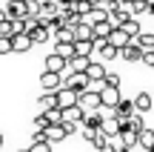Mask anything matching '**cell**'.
<instances>
[{
	"instance_id": "cell-1",
	"label": "cell",
	"mask_w": 154,
	"mask_h": 152,
	"mask_svg": "<svg viewBox=\"0 0 154 152\" xmlns=\"http://www.w3.org/2000/svg\"><path fill=\"white\" fill-rule=\"evenodd\" d=\"M77 106H80L83 112H97V109L103 106V101H100V92H91V89L80 92V95H77Z\"/></svg>"
},
{
	"instance_id": "cell-2",
	"label": "cell",
	"mask_w": 154,
	"mask_h": 152,
	"mask_svg": "<svg viewBox=\"0 0 154 152\" xmlns=\"http://www.w3.org/2000/svg\"><path fill=\"white\" fill-rule=\"evenodd\" d=\"M63 86H69V89H74L77 95H80V92H86L88 86H91V80H88L86 72H72L66 80H63Z\"/></svg>"
},
{
	"instance_id": "cell-3",
	"label": "cell",
	"mask_w": 154,
	"mask_h": 152,
	"mask_svg": "<svg viewBox=\"0 0 154 152\" xmlns=\"http://www.w3.org/2000/svg\"><path fill=\"white\" fill-rule=\"evenodd\" d=\"M120 89H117V86H106L103 83V89H100V101H103V106L106 109H114L117 103H120Z\"/></svg>"
},
{
	"instance_id": "cell-4",
	"label": "cell",
	"mask_w": 154,
	"mask_h": 152,
	"mask_svg": "<svg viewBox=\"0 0 154 152\" xmlns=\"http://www.w3.org/2000/svg\"><path fill=\"white\" fill-rule=\"evenodd\" d=\"M117 57H123V60H128V63H137L140 57H143V49L137 46V40H128V46H123L120 52H117Z\"/></svg>"
},
{
	"instance_id": "cell-5",
	"label": "cell",
	"mask_w": 154,
	"mask_h": 152,
	"mask_svg": "<svg viewBox=\"0 0 154 152\" xmlns=\"http://www.w3.org/2000/svg\"><path fill=\"white\" fill-rule=\"evenodd\" d=\"M60 86H63V78L57 72H43L40 75V89L43 92H57Z\"/></svg>"
},
{
	"instance_id": "cell-6",
	"label": "cell",
	"mask_w": 154,
	"mask_h": 152,
	"mask_svg": "<svg viewBox=\"0 0 154 152\" xmlns=\"http://www.w3.org/2000/svg\"><path fill=\"white\" fill-rule=\"evenodd\" d=\"M54 95H57V106H60V109L77 106V92H74V89H69V86H60Z\"/></svg>"
},
{
	"instance_id": "cell-7",
	"label": "cell",
	"mask_w": 154,
	"mask_h": 152,
	"mask_svg": "<svg viewBox=\"0 0 154 152\" xmlns=\"http://www.w3.org/2000/svg\"><path fill=\"white\" fill-rule=\"evenodd\" d=\"M6 15H9L11 20H26V17H29L26 0H9V6H6Z\"/></svg>"
},
{
	"instance_id": "cell-8",
	"label": "cell",
	"mask_w": 154,
	"mask_h": 152,
	"mask_svg": "<svg viewBox=\"0 0 154 152\" xmlns=\"http://www.w3.org/2000/svg\"><path fill=\"white\" fill-rule=\"evenodd\" d=\"M86 75H88L91 83H103V78H106V63H103V60H88Z\"/></svg>"
},
{
	"instance_id": "cell-9",
	"label": "cell",
	"mask_w": 154,
	"mask_h": 152,
	"mask_svg": "<svg viewBox=\"0 0 154 152\" xmlns=\"http://www.w3.org/2000/svg\"><path fill=\"white\" fill-rule=\"evenodd\" d=\"M94 52L100 55V60H103V63H106V60H114V57H117V49L109 43V40H94Z\"/></svg>"
},
{
	"instance_id": "cell-10",
	"label": "cell",
	"mask_w": 154,
	"mask_h": 152,
	"mask_svg": "<svg viewBox=\"0 0 154 152\" xmlns=\"http://www.w3.org/2000/svg\"><path fill=\"white\" fill-rule=\"evenodd\" d=\"M100 129H103L109 138H117V135H120V129H123V121L114 118V115H109V118H103V126H100Z\"/></svg>"
},
{
	"instance_id": "cell-11",
	"label": "cell",
	"mask_w": 154,
	"mask_h": 152,
	"mask_svg": "<svg viewBox=\"0 0 154 152\" xmlns=\"http://www.w3.org/2000/svg\"><path fill=\"white\" fill-rule=\"evenodd\" d=\"M131 115H134V101H126V98H120V103L114 106V118H120L123 124H126Z\"/></svg>"
},
{
	"instance_id": "cell-12",
	"label": "cell",
	"mask_w": 154,
	"mask_h": 152,
	"mask_svg": "<svg viewBox=\"0 0 154 152\" xmlns=\"http://www.w3.org/2000/svg\"><path fill=\"white\" fill-rule=\"evenodd\" d=\"M32 46H34V43H32V37H29L26 32H23V34H14V37H11V52H17V55L29 52Z\"/></svg>"
},
{
	"instance_id": "cell-13",
	"label": "cell",
	"mask_w": 154,
	"mask_h": 152,
	"mask_svg": "<svg viewBox=\"0 0 154 152\" xmlns=\"http://www.w3.org/2000/svg\"><path fill=\"white\" fill-rule=\"evenodd\" d=\"M43 135H46V141H49V144H57V141L66 138V129H63V124H49L43 129Z\"/></svg>"
},
{
	"instance_id": "cell-14",
	"label": "cell",
	"mask_w": 154,
	"mask_h": 152,
	"mask_svg": "<svg viewBox=\"0 0 154 152\" xmlns=\"http://www.w3.org/2000/svg\"><path fill=\"white\" fill-rule=\"evenodd\" d=\"M151 147H154V129H149V126H146L143 132H137V149L151 152Z\"/></svg>"
},
{
	"instance_id": "cell-15",
	"label": "cell",
	"mask_w": 154,
	"mask_h": 152,
	"mask_svg": "<svg viewBox=\"0 0 154 152\" xmlns=\"http://www.w3.org/2000/svg\"><path fill=\"white\" fill-rule=\"evenodd\" d=\"M128 40H131V37H128V34L123 32V29H111V34H109V43L114 46L117 52H120L123 46H128Z\"/></svg>"
},
{
	"instance_id": "cell-16",
	"label": "cell",
	"mask_w": 154,
	"mask_h": 152,
	"mask_svg": "<svg viewBox=\"0 0 154 152\" xmlns=\"http://www.w3.org/2000/svg\"><path fill=\"white\" fill-rule=\"evenodd\" d=\"M37 109H40V112L57 109V95H54V92H43V95L37 98Z\"/></svg>"
},
{
	"instance_id": "cell-17",
	"label": "cell",
	"mask_w": 154,
	"mask_h": 152,
	"mask_svg": "<svg viewBox=\"0 0 154 152\" xmlns=\"http://www.w3.org/2000/svg\"><path fill=\"white\" fill-rule=\"evenodd\" d=\"M83 118H86V112H83L80 106H69V109H63V121H66V124H77V126H80Z\"/></svg>"
},
{
	"instance_id": "cell-18",
	"label": "cell",
	"mask_w": 154,
	"mask_h": 152,
	"mask_svg": "<svg viewBox=\"0 0 154 152\" xmlns=\"http://www.w3.org/2000/svg\"><path fill=\"white\" fill-rule=\"evenodd\" d=\"M91 32H94V40H109L111 23H109V20H100V23H94V26H91Z\"/></svg>"
},
{
	"instance_id": "cell-19",
	"label": "cell",
	"mask_w": 154,
	"mask_h": 152,
	"mask_svg": "<svg viewBox=\"0 0 154 152\" xmlns=\"http://www.w3.org/2000/svg\"><path fill=\"white\" fill-rule=\"evenodd\" d=\"M74 55L91 57L94 55V40H74Z\"/></svg>"
},
{
	"instance_id": "cell-20",
	"label": "cell",
	"mask_w": 154,
	"mask_h": 152,
	"mask_svg": "<svg viewBox=\"0 0 154 152\" xmlns=\"http://www.w3.org/2000/svg\"><path fill=\"white\" fill-rule=\"evenodd\" d=\"M149 109H151V95L149 92H140V95L134 98V112L143 115V112H149Z\"/></svg>"
},
{
	"instance_id": "cell-21",
	"label": "cell",
	"mask_w": 154,
	"mask_h": 152,
	"mask_svg": "<svg viewBox=\"0 0 154 152\" xmlns=\"http://www.w3.org/2000/svg\"><path fill=\"white\" fill-rule=\"evenodd\" d=\"M120 141H123L126 149H137V132H131L128 126H123L120 129Z\"/></svg>"
},
{
	"instance_id": "cell-22",
	"label": "cell",
	"mask_w": 154,
	"mask_h": 152,
	"mask_svg": "<svg viewBox=\"0 0 154 152\" xmlns=\"http://www.w3.org/2000/svg\"><path fill=\"white\" fill-rule=\"evenodd\" d=\"M134 40H137V46H140L143 52H154V34H151V32H140Z\"/></svg>"
},
{
	"instance_id": "cell-23",
	"label": "cell",
	"mask_w": 154,
	"mask_h": 152,
	"mask_svg": "<svg viewBox=\"0 0 154 152\" xmlns=\"http://www.w3.org/2000/svg\"><path fill=\"white\" fill-rule=\"evenodd\" d=\"M54 43H74V29L60 26V29L54 32Z\"/></svg>"
},
{
	"instance_id": "cell-24",
	"label": "cell",
	"mask_w": 154,
	"mask_h": 152,
	"mask_svg": "<svg viewBox=\"0 0 154 152\" xmlns=\"http://www.w3.org/2000/svg\"><path fill=\"white\" fill-rule=\"evenodd\" d=\"M123 126H128L131 132H143V129H146V121H143V115H140V112H134V115H131V118H128Z\"/></svg>"
},
{
	"instance_id": "cell-25",
	"label": "cell",
	"mask_w": 154,
	"mask_h": 152,
	"mask_svg": "<svg viewBox=\"0 0 154 152\" xmlns=\"http://www.w3.org/2000/svg\"><path fill=\"white\" fill-rule=\"evenodd\" d=\"M74 40H94V32L88 23H80V26L74 29Z\"/></svg>"
},
{
	"instance_id": "cell-26",
	"label": "cell",
	"mask_w": 154,
	"mask_h": 152,
	"mask_svg": "<svg viewBox=\"0 0 154 152\" xmlns=\"http://www.w3.org/2000/svg\"><path fill=\"white\" fill-rule=\"evenodd\" d=\"M54 55L72 60V57H74V43H54Z\"/></svg>"
},
{
	"instance_id": "cell-27",
	"label": "cell",
	"mask_w": 154,
	"mask_h": 152,
	"mask_svg": "<svg viewBox=\"0 0 154 152\" xmlns=\"http://www.w3.org/2000/svg\"><path fill=\"white\" fill-rule=\"evenodd\" d=\"M88 60H91V57H80V55H74L72 60H69V69H72V72H86Z\"/></svg>"
},
{
	"instance_id": "cell-28",
	"label": "cell",
	"mask_w": 154,
	"mask_h": 152,
	"mask_svg": "<svg viewBox=\"0 0 154 152\" xmlns=\"http://www.w3.org/2000/svg\"><path fill=\"white\" fill-rule=\"evenodd\" d=\"M120 29H123V32H126V34H128V37H137V34H140V23H137V20H134V17H128V20H126V23H123V26H120Z\"/></svg>"
},
{
	"instance_id": "cell-29",
	"label": "cell",
	"mask_w": 154,
	"mask_h": 152,
	"mask_svg": "<svg viewBox=\"0 0 154 152\" xmlns=\"http://www.w3.org/2000/svg\"><path fill=\"white\" fill-rule=\"evenodd\" d=\"M91 144H94V149H103V147H109V144H111V138L106 135L103 129H97V132H94V138H91Z\"/></svg>"
},
{
	"instance_id": "cell-30",
	"label": "cell",
	"mask_w": 154,
	"mask_h": 152,
	"mask_svg": "<svg viewBox=\"0 0 154 152\" xmlns=\"http://www.w3.org/2000/svg\"><path fill=\"white\" fill-rule=\"evenodd\" d=\"M46 115V121L49 124H63V109L57 106V109H49V112H43Z\"/></svg>"
},
{
	"instance_id": "cell-31",
	"label": "cell",
	"mask_w": 154,
	"mask_h": 152,
	"mask_svg": "<svg viewBox=\"0 0 154 152\" xmlns=\"http://www.w3.org/2000/svg\"><path fill=\"white\" fill-rule=\"evenodd\" d=\"M0 34H3V37H11V34H14V20H11V17H6V20L0 23Z\"/></svg>"
},
{
	"instance_id": "cell-32",
	"label": "cell",
	"mask_w": 154,
	"mask_h": 152,
	"mask_svg": "<svg viewBox=\"0 0 154 152\" xmlns=\"http://www.w3.org/2000/svg\"><path fill=\"white\" fill-rule=\"evenodd\" d=\"M72 6H74V11H77V15H80V17H86V15H88V11H91V9H94V6H91V3H88V0H80V3H72Z\"/></svg>"
},
{
	"instance_id": "cell-33",
	"label": "cell",
	"mask_w": 154,
	"mask_h": 152,
	"mask_svg": "<svg viewBox=\"0 0 154 152\" xmlns=\"http://www.w3.org/2000/svg\"><path fill=\"white\" fill-rule=\"evenodd\" d=\"M29 152H51V144L49 141H32Z\"/></svg>"
},
{
	"instance_id": "cell-34",
	"label": "cell",
	"mask_w": 154,
	"mask_h": 152,
	"mask_svg": "<svg viewBox=\"0 0 154 152\" xmlns=\"http://www.w3.org/2000/svg\"><path fill=\"white\" fill-rule=\"evenodd\" d=\"M143 11H149V3L146 0H131V15H143Z\"/></svg>"
},
{
	"instance_id": "cell-35",
	"label": "cell",
	"mask_w": 154,
	"mask_h": 152,
	"mask_svg": "<svg viewBox=\"0 0 154 152\" xmlns=\"http://www.w3.org/2000/svg\"><path fill=\"white\" fill-rule=\"evenodd\" d=\"M103 83H106V86H117V89H120V75H117V72H106Z\"/></svg>"
},
{
	"instance_id": "cell-36",
	"label": "cell",
	"mask_w": 154,
	"mask_h": 152,
	"mask_svg": "<svg viewBox=\"0 0 154 152\" xmlns=\"http://www.w3.org/2000/svg\"><path fill=\"white\" fill-rule=\"evenodd\" d=\"M0 55H11V37L0 34Z\"/></svg>"
},
{
	"instance_id": "cell-37",
	"label": "cell",
	"mask_w": 154,
	"mask_h": 152,
	"mask_svg": "<svg viewBox=\"0 0 154 152\" xmlns=\"http://www.w3.org/2000/svg\"><path fill=\"white\" fill-rule=\"evenodd\" d=\"M140 63H146V66H154V52H143Z\"/></svg>"
},
{
	"instance_id": "cell-38",
	"label": "cell",
	"mask_w": 154,
	"mask_h": 152,
	"mask_svg": "<svg viewBox=\"0 0 154 152\" xmlns=\"http://www.w3.org/2000/svg\"><path fill=\"white\" fill-rule=\"evenodd\" d=\"M63 129H66V135H74L80 126H77V124H66V121H63Z\"/></svg>"
},
{
	"instance_id": "cell-39",
	"label": "cell",
	"mask_w": 154,
	"mask_h": 152,
	"mask_svg": "<svg viewBox=\"0 0 154 152\" xmlns=\"http://www.w3.org/2000/svg\"><path fill=\"white\" fill-rule=\"evenodd\" d=\"M97 152H117V149H114V147L109 144V147H103V149H97Z\"/></svg>"
},
{
	"instance_id": "cell-40",
	"label": "cell",
	"mask_w": 154,
	"mask_h": 152,
	"mask_svg": "<svg viewBox=\"0 0 154 152\" xmlns=\"http://www.w3.org/2000/svg\"><path fill=\"white\" fill-rule=\"evenodd\" d=\"M149 3V15H154V0H146Z\"/></svg>"
},
{
	"instance_id": "cell-41",
	"label": "cell",
	"mask_w": 154,
	"mask_h": 152,
	"mask_svg": "<svg viewBox=\"0 0 154 152\" xmlns=\"http://www.w3.org/2000/svg\"><path fill=\"white\" fill-rule=\"evenodd\" d=\"M6 17H9V15H6V9H0V23H3Z\"/></svg>"
},
{
	"instance_id": "cell-42",
	"label": "cell",
	"mask_w": 154,
	"mask_h": 152,
	"mask_svg": "<svg viewBox=\"0 0 154 152\" xmlns=\"http://www.w3.org/2000/svg\"><path fill=\"white\" fill-rule=\"evenodd\" d=\"M88 3H91V6H100V3H103V0H88Z\"/></svg>"
},
{
	"instance_id": "cell-43",
	"label": "cell",
	"mask_w": 154,
	"mask_h": 152,
	"mask_svg": "<svg viewBox=\"0 0 154 152\" xmlns=\"http://www.w3.org/2000/svg\"><path fill=\"white\" fill-rule=\"evenodd\" d=\"M117 3H131V0H117Z\"/></svg>"
},
{
	"instance_id": "cell-44",
	"label": "cell",
	"mask_w": 154,
	"mask_h": 152,
	"mask_svg": "<svg viewBox=\"0 0 154 152\" xmlns=\"http://www.w3.org/2000/svg\"><path fill=\"white\" fill-rule=\"evenodd\" d=\"M0 147H3V135H0Z\"/></svg>"
},
{
	"instance_id": "cell-45",
	"label": "cell",
	"mask_w": 154,
	"mask_h": 152,
	"mask_svg": "<svg viewBox=\"0 0 154 152\" xmlns=\"http://www.w3.org/2000/svg\"><path fill=\"white\" fill-rule=\"evenodd\" d=\"M17 152H29V149H17Z\"/></svg>"
},
{
	"instance_id": "cell-46",
	"label": "cell",
	"mask_w": 154,
	"mask_h": 152,
	"mask_svg": "<svg viewBox=\"0 0 154 152\" xmlns=\"http://www.w3.org/2000/svg\"><path fill=\"white\" fill-rule=\"evenodd\" d=\"M151 152H154V147H151Z\"/></svg>"
}]
</instances>
